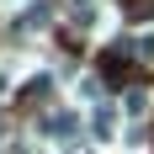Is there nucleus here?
<instances>
[{
    "label": "nucleus",
    "instance_id": "f257e3e1",
    "mask_svg": "<svg viewBox=\"0 0 154 154\" xmlns=\"http://www.w3.org/2000/svg\"><path fill=\"white\" fill-rule=\"evenodd\" d=\"M43 21H48V5H43V0H37V5H32V11L21 16V27H43Z\"/></svg>",
    "mask_w": 154,
    "mask_h": 154
}]
</instances>
